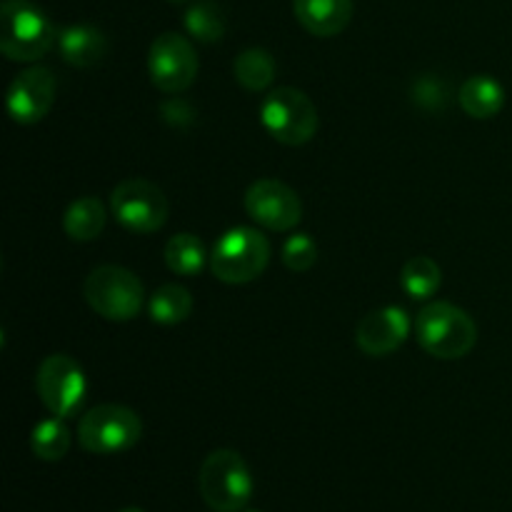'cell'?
<instances>
[{
	"label": "cell",
	"instance_id": "obj_13",
	"mask_svg": "<svg viewBox=\"0 0 512 512\" xmlns=\"http://www.w3.org/2000/svg\"><path fill=\"white\" fill-rule=\"evenodd\" d=\"M410 335V318L398 305H385L365 315L355 330V343L370 358L395 353Z\"/></svg>",
	"mask_w": 512,
	"mask_h": 512
},
{
	"label": "cell",
	"instance_id": "obj_10",
	"mask_svg": "<svg viewBox=\"0 0 512 512\" xmlns=\"http://www.w3.org/2000/svg\"><path fill=\"white\" fill-rule=\"evenodd\" d=\"M198 65V53L185 35L163 33L150 45L148 73L163 93H185L198 78Z\"/></svg>",
	"mask_w": 512,
	"mask_h": 512
},
{
	"label": "cell",
	"instance_id": "obj_16",
	"mask_svg": "<svg viewBox=\"0 0 512 512\" xmlns=\"http://www.w3.org/2000/svg\"><path fill=\"white\" fill-rule=\"evenodd\" d=\"M460 108L475 120H490L505 108V88L490 75H470L460 88Z\"/></svg>",
	"mask_w": 512,
	"mask_h": 512
},
{
	"label": "cell",
	"instance_id": "obj_25",
	"mask_svg": "<svg viewBox=\"0 0 512 512\" xmlns=\"http://www.w3.org/2000/svg\"><path fill=\"white\" fill-rule=\"evenodd\" d=\"M413 103L418 108L430 110V113L445 110V105H448V85L435 78V75H423L413 85Z\"/></svg>",
	"mask_w": 512,
	"mask_h": 512
},
{
	"label": "cell",
	"instance_id": "obj_8",
	"mask_svg": "<svg viewBox=\"0 0 512 512\" xmlns=\"http://www.w3.org/2000/svg\"><path fill=\"white\" fill-rule=\"evenodd\" d=\"M35 388H38L40 400L55 418H73L83 405L88 383L85 373L70 355L55 353L40 363L38 375H35Z\"/></svg>",
	"mask_w": 512,
	"mask_h": 512
},
{
	"label": "cell",
	"instance_id": "obj_4",
	"mask_svg": "<svg viewBox=\"0 0 512 512\" xmlns=\"http://www.w3.org/2000/svg\"><path fill=\"white\" fill-rule=\"evenodd\" d=\"M270 263V243L255 228H230L220 235L210 253V270L228 285L253 283L265 273Z\"/></svg>",
	"mask_w": 512,
	"mask_h": 512
},
{
	"label": "cell",
	"instance_id": "obj_19",
	"mask_svg": "<svg viewBox=\"0 0 512 512\" xmlns=\"http://www.w3.org/2000/svg\"><path fill=\"white\" fill-rule=\"evenodd\" d=\"M235 80L250 93H263L275 80V58L265 48H248L235 58Z\"/></svg>",
	"mask_w": 512,
	"mask_h": 512
},
{
	"label": "cell",
	"instance_id": "obj_6",
	"mask_svg": "<svg viewBox=\"0 0 512 512\" xmlns=\"http://www.w3.org/2000/svg\"><path fill=\"white\" fill-rule=\"evenodd\" d=\"M83 295L90 308L105 320L128 323L140 313L145 300L143 283L120 265H100L85 278Z\"/></svg>",
	"mask_w": 512,
	"mask_h": 512
},
{
	"label": "cell",
	"instance_id": "obj_18",
	"mask_svg": "<svg viewBox=\"0 0 512 512\" xmlns=\"http://www.w3.org/2000/svg\"><path fill=\"white\" fill-rule=\"evenodd\" d=\"M148 313L153 323L178 325L183 323V320H188L190 313H193V295H190L188 288H183V285H160V288L150 295Z\"/></svg>",
	"mask_w": 512,
	"mask_h": 512
},
{
	"label": "cell",
	"instance_id": "obj_2",
	"mask_svg": "<svg viewBox=\"0 0 512 512\" xmlns=\"http://www.w3.org/2000/svg\"><path fill=\"white\" fill-rule=\"evenodd\" d=\"M420 348L440 360L465 358L478 343V328L465 310L450 303H428L415 318Z\"/></svg>",
	"mask_w": 512,
	"mask_h": 512
},
{
	"label": "cell",
	"instance_id": "obj_5",
	"mask_svg": "<svg viewBox=\"0 0 512 512\" xmlns=\"http://www.w3.org/2000/svg\"><path fill=\"white\" fill-rule=\"evenodd\" d=\"M260 123L278 143L298 148L313 140L318 130V110L298 88H275L260 105Z\"/></svg>",
	"mask_w": 512,
	"mask_h": 512
},
{
	"label": "cell",
	"instance_id": "obj_14",
	"mask_svg": "<svg viewBox=\"0 0 512 512\" xmlns=\"http://www.w3.org/2000/svg\"><path fill=\"white\" fill-rule=\"evenodd\" d=\"M293 13L310 35L333 38L353 20V0H293Z\"/></svg>",
	"mask_w": 512,
	"mask_h": 512
},
{
	"label": "cell",
	"instance_id": "obj_20",
	"mask_svg": "<svg viewBox=\"0 0 512 512\" xmlns=\"http://www.w3.org/2000/svg\"><path fill=\"white\" fill-rule=\"evenodd\" d=\"M205 263H208V253H205V245L198 235L178 233L165 245V265L175 275L195 278L205 268Z\"/></svg>",
	"mask_w": 512,
	"mask_h": 512
},
{
	"label": "cell",
	"instance_id": "obj_12",
	"mask_svg": "<svg viewBox=\"0 0 512 512\" xmlns=\"http://www.w3.org/2000/svg\"><path fill=\"white\" fill-rule=\"evenodd\" d=\"M55 80L53 70L43 65L23 70L8 88V115L20 125H35L50 113L55 103Z\"/></svg>",
	"mask_w": 512,
	"mask_h": 512
},
{
	"label": "cell",
	"instance_id": "obj_7",
	"mask_svg": "<svg viewBox=\"0 0 512 512\" xmlns=\"http://www.w3.org/2000/svg\"><path fill=\"white\" fill-rule=\"evenodd\" d=\"M140 435H143V423L138 413L115 403L88 410L78 425L80 448L93 455L125 453L138 443Z\"/></svg>",
	"mask_w": 512,
	"mask_h": 512
},
{
	"label": "cell",
	"instance_id": "obj_23",
	"mask_svg": "<svg viewBox=\"0 0 512 512\" xmlns=\"http://www.w3.org/2000/svg\"><path fill=\"white\" fill-rule=\"evenodd\" d=\"M185 30L200 43H218L225 35V15L213 0H200L185 13Z\"/></svg>",
	"mask_w": 512,
	"mask_h": 512
},
{
	"label": "cell",
	"instance_id": "obj_17",
	"mask_svg": "<svg viewBox=\"0 0 512 512\" xmlns=\"http://www.w3.org/2000/svg\"><path fill=\"white\" fill-rule=\"evenodd\" d=\"M105 228V205L93 195L78 198L70 203L63 215V230L75 243H90L98 238Z\"/></svg>",
	"mask_w": 512,
	"mask_h": 512
},
{
	"label": "cell",
	"instance_id": "obj_11",
	"mask_svg": "<svg viewBox=\"0 0 512 512\" xmlns=\"http://www.w3.org/2000/svg\"><path fill=\"white\" fill-rule=\"evenodd\" d=\"M245 210L263 228L288 233L303 220V203L288 183L275 178L255 180L245 190Z\"/></svg>",
	"mask_w": 512,
	"mask_h": 512
},
{
	"label": "cell",
	"instance_id": "obj_28",
	"mask_svg": "<svg viewBox=\"0 0 512 512\" xmlns=\"http://www.w3.org/2000/svg\"><path fill=\"white\" fill-rule=\"evenodd\" d=\"M243 512H263V510H243Z\"/></svg>",
	"mask_w": 512,
	"mask_h": 512
},
{
	"label": "cell",
	"instance_id": "obj_15",
	"mask_svg": "<svg viewBox=\"0 0 512 512\" xmlns=\"http://www.w3.org/2000/svg\"><path fill=\"white\" fill-rule=\"evenodd\" d=\"M58 50L73 68H93L108 55V38L93 25H68L58 33Z\"/></svg>",
	"mask_w": 512,
	"mask_h": 512
},
{
	"label": "cell",
	"instance_id": "obj_9",
	"mask_svg": "<svg viewBox=\"0 0 512 512\" xmlns=\"http://www.w3.org/2000/svg\"><path fill=\"white\" fill-rule=\"evenodd\" d=\"M110 208L115 220L130 233H155L168 220V200L158 185L143 178H130L115 185L110 195Z\"/></svg>",
	"mask_w": 512,
	"mask_h": 512
},
{
	"label": "cell",
	"instance_id": "obj_1",
	"mask_svg": "<svg viewBox=\"0 0 512 512\" xmlns=\"http://www.w3.org/2000/svg\"><path fill=\"white\" fill-rule=\"evenodd\" d=\"M58 43V30L33 0H5L0 8V50L15 63L40 60Z\"/></svg>",
	"mask_w": 512,
	"mask_h": 512
},
{
	"label": "cell",
	"instance_id": "obj_22",
	"mask_svg": "<svg viewBox=\"0 0 512 512\" xmlns=\"http://www.w3.org/2000/svg\"><path fill=\"white\" fill-rule=\"evenodd\" d=\"M30 448H33L35 458L45 460V463H58L68 455L70 450V430L65 428L63 418H48L40 420L30 433Z\"/></svg>",
	"mask_w": 512,
	"mask_h": 512
},
{
	"label": "cell",
	"instance_id": "obj_24",
	"mask_svg": "<svg viewBox=\"0 0 512 512\" xmlns=\"http://www.w3.org/2000/svg\"><path fill=\"white\" fill-rule=\"evenodd\" d=\"M318 260V245L308 233H293L283 245V263L293 273H308Z\"/></svg>",
	"mask_w": 512,
	"mask_h": 512
},
{
	"label": "cell",
	"instance_id": "obj_21",
	"mask_svg": "<svg viewBox=\"0 0 512 512\" xmlns=\"http://www.w3.org/2000/svg\"><path fill=\"white\" fill-rule=\"evenodd\" d=\"M440 283H443V270L428 255H415L400 270V285L413 300L433 298Z\"/></svg>",
	"mask_w": 512,
	"mask_h": 512
},
{
	"label": "cell",
	"instance_id": "obj_27",
	"mask_svg": "<svg viewBox=\"0 0 512 512\" xmlns=\"http://www.w3.org/2000/svg\"><path fill=\"white\" fill-rule=\"evenodd\" d=\"M120 512H145V510H140V508H125V510H120Z\"/></svg>",
	"mask_w": 512,
	"mask_h": 512
},
{
	"label": "cell",
	"instance_id": "obj_26",
	"mask_svg": "<svg viewBox=\"0 0 512 512\" xmlns=\"http://www.w3.org/2000/svg\"><path fill=\"white\" fill-rule=\"evenodd\" d=\"M168 3H173V5H183V3H188V0H168Z\"/></svg>",
	"mask_w": 512,
	"mask_h": 512
},
{
	"label": "cell",
	"instance_id": "obj_3",
	"mask_svg": "<svg viewBox=\"0 0 512 512\" xmlns=\"http://www.w3.org/2000/svg\"><path fill=\"white\" fill-rule=\"evenodd\" d=\"M198 488L210 510L243 512L253 498V475L243 455L220 448L200 465Z\"/></svg>",
	"mask_w": 512,
	"mask_h": 512
}]
</instances>
